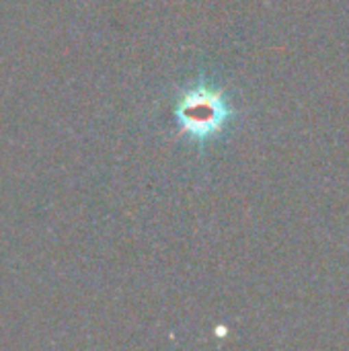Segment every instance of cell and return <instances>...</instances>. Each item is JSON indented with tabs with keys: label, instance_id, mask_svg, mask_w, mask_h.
Segmentation results:
<instances>
[{
	"label": "cell",
	"instance_id": "obj_1",
	"mask_svg": "<svg viewBox=\"0 0 349 351\" xmlns=\"http://www.w3.org/2000/svg\"><path fill=\"white\" fill-rule=\"evenodd\" d=\"M179 115L187 132L195 136H206L220 125L224 117V107L214 95L195 90L185 97V101L181 103Z\"/></svg>",
	"mask_w": 349,
	"mask_h": 351
}]
</instances>
